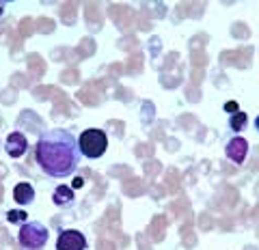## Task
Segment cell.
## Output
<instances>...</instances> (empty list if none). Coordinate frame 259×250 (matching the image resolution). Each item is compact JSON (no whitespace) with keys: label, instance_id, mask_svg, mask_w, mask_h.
Listing matches in <instances>:
<instances>
[{"label":"cell","instance_id":"cell-9","mask_svg":"<svg viewBox=\"0 0 259 250\" xmlns=\"http://www.w3.org/2000/svg\"><path fill=\"white\" fill-rule=\"evenodd\" d=\"M246 123H248V115L246 112H242V110H238L236 115L229 117V127L233 132H242L246 127Z\"/></svg>","mask_w":259,"mask_h":250},{"label":"cell","instance_id":"cell-12","mask_svg":"<svg viewBox=\"0 0 259 250\" xmlns=\"http://www.w3.org/2000/svg\"><path fill=\"white\" fill-rule=\"evenodd\" d=\"M82 185H84V179L82 177H76L74 183H71V190H78V188H82Z\"/></svg>","mask_w":259,"mask_h":250},{"label":"cell","instance_id":"cell-8","mask_svg":"<svg viewBox=\"0 0 259 250\" xmlns=\"http://www.w3.org/2000/svg\"><path fill=\"white\" fill-rule=\"evenodd\" d=\"M74 190L67 188V185H59V188L54 190V194H52V203L56 207H69L71 203H74Z\"/></svg>","mask_w":259,"mask_h":250},{"label":"cell","instance_id":"cell-5","mask_svg":"<svg viewBox=\"0 0 259 250\" xmlns=\"http://www.w3.org/2000/svg\"><path fill=\"white\" fill-rule=\"evenodd\" d=\"M225 156L227 160H231L233 164H244V160L248 156V140L242 136H233L225 144Z\"/></svg>","mask_w":259,"mask_h":250},{"label":"cell","instance_id":"cell-3","mask_svg":"<svg viewBox=\"0 0 259 250\" xmlns=\"http://www.w3.org/2000/svg\"><path fill=\"white\" fill-rule=\"evenodd\" d=\"M48 237H50V233L37 220L22 224V229L18 233V241L24 250H41L48 244Z\"/></svg>","mask_w":259,"mask_h":250},{"label":"cell","instance_id":"cell-6","mask_svg":"<svg viewBox=\"0 0 259 250\" xmlns=\"http://www.w3.org/2000/svg\"><path fill=\"white\" fill-rule=\"evenodd\" d=\"M28 149V140H26V136H24L22 132H11L9 136H7V140H5V151L9 153V158H22L24 153H26Z\"/></svg>","mask_w":259,"mask_h":250},{"label":"cell","instance_id":"cell-1","mask_svg":"<svg viewBox=\"0 0 259 250\" xmlns=\"http://www.w3.org/2000/svg\"><path fill=\"white\" fill-rule=\"evenodd\" d=\"M78 138L69 130H48L35 144V160L44 175L52 179H67L80 164Z\"/></svg>","mask_w":259,"mask_h":250},{"label":"cell","instance_id":"cell-2","mask_svg":"<svg viewBox=\"0 0 259 250\" xmlns=\"http://www.w3.org/2000/svg\"><path fill=\"white\" fill-rule=\"evenodd\" d=\"M78 147H80V153H82L84 158L97 160L108 149V136L102 130H84L78 136Z\"/></svg>","mask_w":259,"mask_h":250},{"label":"cell","instance_id":"cell-11","mask_svg":"<svg viewBox=\"0 0 259 250\" xmlns=\"http://www.w3.org/2000/svg\"><path fill=\"white\" fill-rule=\"evenodd\" d=\"M238 110H240V104H238V102H227V104H225V112H229V117L236 115Z\"/></svg>","mask_w":259,"mask_h":250},{"label":"cell","instance_id":"cell-10","mask_svg":"<svg viewBox=\"0 0 259 250\" xmlns=\"http://www.w3.org/2000/svg\"><path fill=\"white\" fill-rule=\"evenodd\" d=\"M26 212H22V209H9V214H7L9 224H26Z\"/></svg>","mask_w":259,"mask_h":250},{"label":"cell","instance_id":"cell-13","mask_svg":"<svg viewBox=\"0 0 259 250\" xmlns=\"http://www.w3.org/2000/svg\"><path fill=\"white\" fill-rule=\"evenodd\" d=\"M255 130H257V132H259V115H257V117H255Z\"/></svg>","mask_w":259,"mask_h":250},{"label":"cell","instance_id":"cell-7","mask_svg":"<svg viewBox=\"0 0 259 250\" xmlns=\"http://www.w3.org/2000/svg\"><path fill=\"white\" fill-rule=\"evenodd\" d=\"M13 201L18 205H30L35 201V188L30 183H18L13 188Z\"/></svg>","mask_w":259,"mask_h":250},{"label":"cell","instance_id":"cell-4","mask_svg":"<svg viewBox=\"0 0 259 250\" xmlns=\"http://www.w3.org/2000/svg\"><path fill=\"white\" fill-rule=\"evenodd\" d=\"M56 250H87V237L78 229H65L56 237Z\"/></svg>","mask_w":259,"mask_h":250},{"label":"cell","instance_id":"cell-14","mask_svg":"<svg viewBox=\"0 0 259 250\" xmlns=\"http://www.w3.org/2000/svg\"><path fill=\"white\" fill-rule=\"evenodd\" d=\"M3 13H5V5L0 3V18H3Z\"/></svg>","mask_w":259,"mask_h":250}]
</instances>
